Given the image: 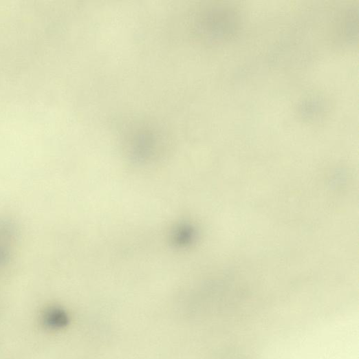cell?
Segmentation results:
<instances>
[{
	"label": "cell",
	"mask_w": 359,
	"mask_h": 359,
	"mask_svg": "<svg viewBox=\"0 0 359 359\" xmlns=\"http://www.w3.org/2000/svg\"><path fill=\"white\" fill-rule=\"evenodd\" d=\"M203 30L214 45H224L234 40L241 26V17L232 6L219 5L208 11Z\"/></svg>",
	"instance_id": "cell-1"
},
{
	"label": "cell",
	"mask_w": 359,
	"mask_h": 359,
	"mask_svg": "<svg viewBox=\"0 0 359 359\" xmlns=\"http://www.w3.org/2000/svg\"><path fill=\"white\" fill-rule=\"evenodd\" d=\"M340 20V34L347 43H353L358 34V12L351 8L342 14Z\"/></svg>",
	"instance_id": "cell-2"
},
{
	"label": "cell",
	"mask_w": 359,
	"mask_h": 359,
	"mask_svg": "<svg viewBox=\"0 0 359 359\" xmlns=\"http://www.w3.org/2000/svg\"><path fill=\"white\" fill-rule=\"evenodd\" d=\"M45 320L50 327H62L67 325L68 318L64 311L53 309L45 316Z\"/></svg>",
	"instance_id": "cell-3"
},
{
	"label": "cell",
	"mask_w": 359,
	"mask_h": 359,
	"mask_svg": "<svg viewBox=\"0 0 359 359\" xmlns=\"http://www.w3.org/2000/svg\"><path fill=\"white\" fill-rule=\"evenodd\" d=\"M323 105L318 100H309L303 102L302 105V111L304 117L309 119L317 118L319 113H321L323 111Z\"/></svg>",
	"instance_id": "cell-4"
}]
</instances>
